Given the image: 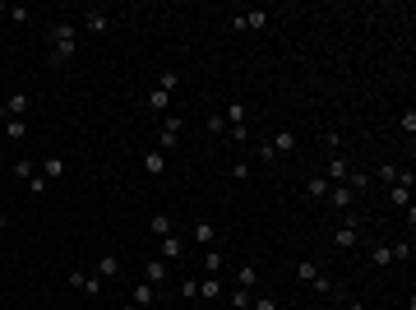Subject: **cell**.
I'll list each match as a JSON object with an SVG mask.
<instances>
[{
  "instance_id": "obj_1",
  "label": "cell",
  "mask_w": 416,
  "mask_h": 310,
  "mask_svg": "<svg viewBox=\"0 0 416 310\" xmlns=\"http://www.w3.org/2000/svg\"><path fill=\"white\" fill-rule=\"evenodd\" d=\"M79 56V32L70 19H56V23H46V65L51 70H70Z\"/></svg>"
},
{
  "instance_id": "obj_2",
  "label": "cell",
  "mask_w": 416,
  "mask_h": 310,
  "mask_svg": "<svg viewBox=\"0 0 416 310\" xmlns=\"http://www.w3.org/2000/svg\"><path fill=\"white\" fill-rule=\"evenodd\" d=\"M361 241H366V217L352 209V213H342V222L333 227V250H356Z\"/></svg>"
},
{
  "instance_id": "obj_3",
  "label": "cell",
  "mask_w": 416,
  "mask_h": 310,
  "mask_svg": "<svg viewBox=\"0 0 416 310\" xmlns=\"http://www.w3.org/2000/svg\"><path fill=\"white\" fill-rule=\"evenodd\" d=\"M222 121H227V135H231V139H236V144H246L250 139V107H246V102H227V111H222Z\"/></svg>"
},
{
  "instance_id": "obj_4",
  "label": "cell",
  "mask_w": 416,
  "mask_h": 310,
  "mask_svg": "<svg viewBox=\"0 0 416 310\" xmlns=\"http://www.w3.org/2000/svg\"><path fill=\"white\" fill-rule=\"evenodd\" d=\"M181 116H162V121H157V153H176V148H181Z\"/></svg>"
},
{
  "instance_id": "obj_5",
  "label": "cell",
  "mask_w": 416,
  "mask_h": 310,
  "mask_svg": "<svg viewBox=\"0 0 416 310\" xmlns=\"http://www.w3.org/2000/svg\"><path fill=\"white\" fill-rule=\"evenodd\" d=\"M65 287H70V292H83V296H102V278H97L92 269H70V273H65Z\"/></svg>"
},
{
  "instance_id": "obj_6",
  "label": "cell",
  "mask_w": 416,
  "mask_h": 310,
  "mask_svg": "<svg viewBox=\"0 0 416 310\" xmlns=\"http://www.w3.org/2000/svg\"><path fill=\"white\" fill-rule=\"evenodd\" d=\"M412 186H416V171H412V167H402V181L384 190L388 209H412Z\"/></svg>"
},
{
  "instance_id": "obj_7",
  "label": "cell",
  "mask_w": 416,
  "mask_h": 310,
  "mask_svg": "<svg viewBox=\"0 0 416 310\" xmlns=\"http://www.w3.org/2000/svg\"><path fill=\"white\" fill-rule=\"evenodd\" d=\"M268 23H273V10H241V14H231L236 32H264Z\"/></svg>"
},
{
  "instance_id": "obj_8",
  "label": "cell",
  "mask_w": 416,
  "mask_h": 310,
  "mask_svg": "<svg viewBox=\"0 0 416 310\" xmlns=\"http://www.w3.org/2000/svg\"><path fill=\"white\" fill-rule=\"evenodd\" d=\"M79 23H83V28H88V32H111V28H116V23H121V19L111 14V10H102V5H88V10L79 14Z\"/></svg>"
},
{
  "instance_id": "obj_9",
  "label": "cell",
  "mask_w": 416,
  "mask_h": 310,
  "mask_svg": "<svg viewBox=\"0 0 416 310\" xmlns=\"http://www.w3.org/2000/svg\"><path fill=\"white\" fill-rule=\"evenodd\" d=\"M0 111H5V121H28V111H32V93H10L5 102H0ZM0 121V125H5Z\"/></svg>"
},
{
  "instance_id": "obj_10",
  "label": "cell",
  "mask_w": 416,
  "mask_h": 310,
  "mask_svg": "<svg viewBox=\"0 0 416 310\" xmlns=\"http://www.w3.org/2000/svg\"><path fill=\"white\" fill-rule=\"evenodd\" d=\"M324 204H333V213H352L356 209V190L342 181V186H328V200Z\"/></svg>"
},
{
  "instance_id": "obj_11",
  "label": "cell",
  "mask_w": 416,
  "mask_h": 310,
  "mask_svg": "<svg viewBox=\"0 0 416 310\" xmlns=\"http://www.w3.org/2000/svg\"><path fill=\"white\" fill-rule=\"evenodd\" d=\"M366 260H370V269H375V273H384L388 264H398V260H393V246H384V241H370V246H366Z\"/></svg>"
},
{
  "instance_id": "obj_12",
  "label": "cell",
  "mask_w": 416,
  "mask_h": 310,
  "mask_svg": "<svg viewBox=\"0 0 416 310\" xmlns=\"http://www.w3.org/2000/svg\"><path fill=\"white\" fill-rule=\"evenodd\" d=\"M352 176V157H342V153H328V171H324V181L328 186H342Z\"/></svg>"
},
{
  "instance_id": "obj_13",
  "label": "cell",
  "mask_w": 416,
  "mask_h": 310,
  "mask_svg": "<svg viewBox=\"0 0 416 310\" xmlns=\"http://www.w3.org/2000/svg\"><path fill=\"white\" fill-rule=\"evenodd\" d=\"M157 260H167V264H181L185 260V241L176 232L171 236H162V241H157Z\"/></svg>"
},
{
  "instance_id": "obj_14",
  "label": "cell",
  "mask_w": 416,
  "mask_h": 310,
  "mask_svg": "<svg viewBox=\"0 0 416 310\" xmlns=\"http://www.w3.org/2000/svg\"><path fill=\"white\" fill-rule=\"evenodd\" d=\"M190 241H195V246H204V250H213L217 241H222V232H217L213 222H195V227H190Z\"/></svg>"
},
{
  "instance_id": "obj_15",
  "label": "cell",
  "mask_w": 416,
  "mask_h": 310,
  "mask_svg": "<svg viewBox=\"0 0 416 310\" xmlns=\"http://www.w3.org/2000/svg\"><path fill=\"white\" fill-rule=\"evenodd\" d=\"M143 107H148V116H167V107H171V93L167 88H148V97H143Z\"/></svg>"
},
{
  "instance_id": "obj_16",
  "label": "cell",
  "mask_w": 416,
  "mask_h": 310,
  "mask_svg": "<svg viewBox=\"0 0 416 310\" xmlns=\"http://www.w3.org/2000/svg\"><path fill=\"white\" fill-rule=\"evenodd\" d=\"M37 171H42L46 181L56 186V181H61V176H65V157H61V153H46L42 162H37Z\"/></svg>"
},
{
  "instance_id": "obj_17",
  "label": "cell",
  "mask_w": 416,
  "mask_h": 310,
  "mask_svg": "<svg viewBox=\"0 0 416 310\" xmlns=\"http://www.w3.org/2000/svg\"><path fill=\"white\" fill-rule=\"evenodd\" d=\"M92 273H97L102 282H116L121 278V260H116V255H102V260L92 264Z\"/></svg>"
},
{
  "instance_id": "obj_18",
  "label": "cell",
  "mask_w": 416,
  "mask_h": 310,
  "mask_svg": "<svg viewBox=\"0 0 416 310\" xmlns=\"http://www.w3.org/2000/svg\"><path fill=\"white\" fill-rule=\"evenodd\" d=\"M143 171H148L153 181H162V176H167V153H157V148H148V153H143Z\"/></svg>"
},
{
  "instance_id": "obj_19",
  "label": "cell",
  "mask_w": 416,
  "mask_h": 310,
  "mask_svg": "<svg viewBox=\"0 0 416 310\" xmlns=\"http://www.w3.org/2000/svg\"><path fill=\"white\" fill-rule=\"evenodd\" d=\"M310 287H315L319 296H333V301H342V296H347V292H342V282H338V278H328V273H319V278L310 282Z\"/></svg>"
},
{
  "instance_id": "obj_20",
  "label": "cell",
  "mask_w": 416,
  "mask_h": 310,
  "mask_svg": "<svg viewBox=\"0 0 416 310\" xmlns=\"http://www.w3.org/2000/svg\"><path fill=\"white\" fill-rule=\"evenodd\" d=\"M199 301L204 306H217L222 301V278H199Z\"/></svg>"
},
{
  "instance_id": "obj_21",
  "label": "cell",
  "mask_w": 416,
  "mask_h": 310,
  "mask_svg": "<svg viewBox=\"0 0 416 310\" xmlns=\"http://www.w3.org/2000/svg\"><path fill=\"white\" fill-rule=\"evenodd\" d=\"M130 301H135V306H157V287L139 278V282H135V292H130Z\"/></svg>"
},
{
  "instance_id": "obj_22",
  "label": "cell",
  "mask_w": 416,
  "mask_h": 310,
  "mask_svg": "<svg viewBox=\"0 0 416 310\" xmlns=\"http://www.w3.org/2000/svg\"><path fill=\"white\" fill-rule=\"evenodd\" d=\"M171 232H176L171 213H153V217H148V236H157V241H162V236H171Z\"/></svg>"
},
{
  "instance_id": "obj_23",
  "label": "cell",
  "mask_w": 416,
  "mask_h": 310,
  "mask_svg": "<svg viewBox=\"0 0 416 310\" xmlns=\"http://www.w3.org/2000/svg\"><path fill=\"white\" fill-rule=\"evenodd\" d=\"M199 264H204V278H217V273H222V264H227V260H222V250L213 246V250H204V260H199Z\"/></svg>"
},
{
  "instance_id": "obj_24",
  "label": "cell",
  "mask_w": 416,
  "mask_h": 310,
  "mask_svg": "<svg viewBox=\"0 0 416 310\" xmlns=\"http://www.w3.org/2000/svg\"><path fill=\"white\" fill-rule=\"evenodd\" d=\"M10 171H14L19 181H23V186H28L32 176H37V162H32V157H10Z\"/></svg>"
},
{
  "instance_id": "obj_25",
  "label": "cell",
  "mask_w": 416,
  "mask_h": 310,
  "mask_svg": "<svg viewBox=\"0 0 416 310\" xmlns=\"http://www.w3.org/2000/svg\"><path fill=\"white\" fill-rule=\"evenodd\" d=\"M292 273H296V282H306V287H310V282L319 278L324 269H319V264H315V260H296V269H292Z\"/></svg>"
},
{
  "instance_id": "obj_26",
  "label": "cell",
  "mask_w": 416,
  "mask_h": 310,
  "mask_svg": "<svg viewBox=\"0 0 416 310\" xmlns=\"http://www.w3.org/2000/svg\"><path fill=\"white\" fill-rule=\"evenodd\" d=\"M236 287H246V292H259V273H255V264H241V269H236Z\"/></svg>"
},
{
  "instance_id": "obj_27",
  "label": "cell",
  "mask_w": 416,
  "mask_h": 310,
  "mask_svg": "<svg viewBox=\"0 0 416 310\" xmlns=\"http://www.w3.org/2000/svg\"><path fill=\"white\" fill-rule=\"evenodd\" d=\"M375 181H384V186H398V181H402V167H398V162H379V167H375Z\"/></svg>"
},
{
  "instance_id": "obj_28",
  "label": "cell",
  "mask_w": 416,
  "mask_h": 310,
  "mask_svg": "<svg viewBox=\"0 0 416 310\" xmlns=\"http://www.w3.org/2000/svg\"><path fill=\"white\" fill-rule=\"evenodd\" d=\"M143 273H148V278H143V282H153V287H162V282H167V273H171V269H167V260H148V269H143Z\"/></svg>"
},
{
  "instance_id": "obj_29",
  "label": "cell",
  "mask_w": 416,
  "mask_h": 310,
  "mask_svg": "<svg viewBox=\"0 0 416 310\" xmlns=\"http://www.w3.org/2000/svg\"><path fill=\"white\" fill-rule=\"evenodd\" d=\"M306 200H315V204L328 200V181H324V176H310L306 181Z\"/></svg>"
},
{
  "instance_id": "obj_30",
  "label": "cell",
  "mask_w": 416,
  "mask_h": 310,
  "mask_svg": "<svg viewBox=\"0 0 416 310\" xmlns=\"http://www.w3.org/2000/svg\"><path fill=\"white\" fill-rule=\"evenodd\" d=\"M250 301H255V292H246V287H231V292H227V306L231 310H250Z\"/></svg>"
},
{
  "instance_id": "obj_31",
  "label": "cell",
  "mask_w": 416,
  "mask_h": 310,
  "mask_svg": "<svg viewBox=\"0 0 416 310\" xmlns=\"http://www.w3.org/2000/svg\"><path fill=\"white\" fill-rule=\"evenodd\" d=\"M0 14L10 19V23H28L32 10H28V5H0Z\"/></svg>"
},
{
  "instance_id": "obj_32",
  "label": "cell",
  "mask_w": 416,
  "mask_h": 310,
  "mask_svg": "<svg viewBox=\"0 0 416 310\" xmlns=\"http://www.w3.org/2000/svg\"><path fill=\"white\" fill-rule=\"evenodd\" d=\"M5 139L23 144V139H28V121H5Z\"/></svg>"
},
{
  "instance_id": "obj_33",
  "label": "cell",
  "mask_w": 416,
  "mask_h": 310,
  "mask_svg": "<svg viewBox=\"0 0 416 310\" xmlns=\"http://www.w3.org/2000/svg\"><path fill=\"white\" fill-rule=\"evenodd\" d=\"M273 148H277V157H287L296 148V135H292V130H277V135H273Z\"/></svg>"
},
{
  "instance_id": "obj_34",
  "label": "cell",
  "mask_w": 416,
  "mask_h": 310,
  "mask_svg": "<svg viewBox=\"0 0 416 310\" xmlns=\"http://www.w3.org/2000/svg\"><path fill=\"white\" fill-rule=\"evenodd\" d=\"M157 88L176 93V88H181V70H162V75H157Z\"/></svg>"
},
{
  "instance_id": "obj_35",
  "label": "cell",
  "mask_w": 416,
  "mask_h": 310,
  "mask_svg": "<svg viewBox=\"0 0 416 310\" xmlns=\"http://www.w3.org/2000/svg\"><path fill=\"white\" fill-rule=\"evenodd\" d=\"M259 162H264V167H277V162H282V157H277V148H273V139L259 144Z\"/></svg>"
},
{
  "instance_id": "obj_36",
  "label": "cell",
  "mask_w": 416,
  "mask_h": 310,
  "mask_svg": "<svg viewBox=\"0 0 416 310\" xmlns=\"http://www.w3.org/2000/svg\"><path fill=\"white\" fill-rule=\"evenodd\" d=\"M250 310H282V306H277V296H268V292H255Z\"/></svg>"
},
{
  "instance_id": "obj_37",
  "label": "cell",
  "mask_w": 416,
  "mask_h": 310,
  "mask_svg": "<svg viewBox=\"0 0 416 310\" xmlns=\"http://www.w3.org/2000/svg\"><path fill=\"white\" fill-rule=\"evenodd\" d=\"M46 190H51V181H46L42 171H37V176H32V181H28V195H32V200H42Z\"/></svg>"
},
{
  "instance_id": "obj_38",
  "label": "cell",
  "mask_w": 416,
  "mask_h": 310,
  "mask_svg": "<svg viewBox=\"0 0 416 310\" xmlns=\"http://www.w3.org/2000/svg\"><path fill=\"white\" fill-rule=\"evenodd\" d=\"M204 130H208V135H222V130H227V121H222V111H213V116L204 121Z\"/></svg>"
},
{
  "instance_id": "obj_39",
  "label": "cell",
  "mask_w": 416,
  "mask_h": 310,
  "mask_svg": "<svg viewBox=\"0 0 416 310\" xmlns=\"http://www.w3.org/2000/svg\"><path fill=\"white\" fill-rule=\"evenodd\" d=\"M181 296H185V301H199V278H185L181 282Z\"/></svg>"
},
{
  "instance_id": "obj_40",
  "label": "cell",
  "mask_w": 416,
  "mask_h": 310,
  "mask_svg": "<svg viewBox=\"0 0 416 310\" xmlns=\"http://www.w3.org/2000/svg\"><path fill=\"white\" fill-rule=\"evenodd\" d=\"M402 135H407V139H412V135H416V111H412V107L402 111Z\"/></svg>"
},
{
  "instance_id": "obj_41",
  "label": "cell",
  "mask_w": 416,
  "mask_h": 310,
  "mask_svg": "<svg viewBox=\"0 0 416 310\" xmlns=\"http://www.w3.org/2000/svg\"><path fill=\"white\" fill-rule=\"evenodd\" d=\"M324 148H328V153H342V135H338V130H333V135H324Z\"/></svg>"
},
{
  "instance_id": "obj_42",
  "label": "cell",
  "mask_w": 416,
  "mask_h": 310,
  "mask_svg": "<svg viewBox=\"0 0 416 310\" xmlns=\"http://www.w3.org/2000/svg\"><path fill=\"white\" fill-rule=\"evenodd\" d=\"M393 260H412V236H407V241H398V246H393Z\"/></svg>"
},
{
  "instance_id": "obj_43",
  "label": "cell",
  "mask_w": 416,
  "mask_h": 310,
  "mask_svg": "<svg viewBox=\"0 0 416 310\" xmlns=\"http://www.w3.org/2000/svg\"><path fill=\"white\" fill-rule=\"evenodd\" d=\"M342 310H366L361 301H352V296H342Z\"/></svg>"
},
{
  "instance_id": "obj_44",
  "label": "cell",
  "mask_w": 416,
  "mask_h": 310,
  "mask_svg": "<svg viewBox=\"0 0 416 310\" xmlns=\"http://www.w3.org/2000/svg\"><path fill=\"white\" fill-rule=\"evenodd\" d=\"M116 310H153V306H135V301H125V306H116Z\"/></svg>"
},
{
  "instance_id": "obj_45",
  "label": "cell",
  "mask_w": 416,
  "mask_h": 310,
  "mask_svg": "<svg viewBox=\"0 0 416 310\" xmlns=\"http://www.w3.org/2000/svg\"><path fill=\"white\" fill-rule=\"evenodd\" d=\"M0 167H10V153H5V148H0Z\"/></svg>"
},
{
  "instance_id": "obj_46",
  "label": "cell",
  "mask_w": 416,
  "mask_h": 310,
  "mask_svg": "<svg viewBox=\"0 0 416 310\" xmlns=\"http://www.w3.org/2000/svg\"><path fill=\"white\" fill-rule=\"evenodd\" d=\"M0 209H5V204H0Z\"/></svg>"
}]
</instances>
